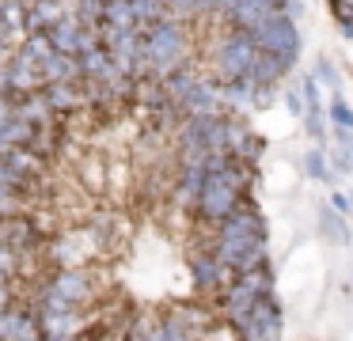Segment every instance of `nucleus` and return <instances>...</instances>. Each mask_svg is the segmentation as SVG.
<instances>
[{"label":"nucleus","mask_w":353,"mask_h":341,"mask_svg":"<svg viewBox=\"0 0 353 341\" xmlns=\"http://www.w3.org/2000/svg\"><path fill=\"white\" fill-rule=\"evenodd\" d=\"M213 250L236 277L247 269L266 265V220H262V212L251 205V194H247V201L239 205L228 220L216 224Z\"/></svg>","instance_id":"1"},{"label":"nucleus","mask_w":353,"mask_h":341,"mask_svg":"<svg viewBox=\"0 0 353 341\" xmlns=\"http://www.w3.org/2000/svg\"><path fill=\"white\" fill-rule=\"evenodd\" d=\"M145 30V65L152 68L156 76H168L175 72L179 65L186 61V50H190V38H186L183 23L163 15V19L148 23Z\"/></svg>","instance_id":"2"},{"label":"nucleus","mask_w":353,"mask_h":341,"mask_svg":"<svg viewBox=\"0 0 353 341\" xmlns=\"http://www.w3.org/2000/svg\"><path fill=\"white\" fill-rule=\"evenodd\" d=\"M254 57H259V42H254V34L243 27H228V34L213 45V65H216V76H221V80L251 76Z\"/></svg>","instance_id":"3"},{"label":"nucleus","mask_w":353,"mask_h":341,"mask_svg":"<svg viewBox=\"0 0 353 341\" xmlns=\"http://www.w3.org/2000/svg\"><path fill=\"white\" fill-rule=\"evenodd\" d=\"M251 34H254V42H259V50L274 53L285 68L296 65V57H300V30H296V19H292L289 12L266 15Z\"/></svg>","instance_id":"4"},{"label":"nucleus","mask_w":353,"mask_h":341,"mask_svg":"<svg viewBox=\"0 0 353 341\" xmlns=\"http://www.w3.org/2000/svg\"><path fill=\"white\" fill-rule=\"evenodd\" d=\"M285 330V318H281V303H277L274 292L259 296V303H254L251 318L243 322V330H239V338H251V341H270V338H281Z\"/></svg>","instance_id":"5"},{"label":"nucleus","mask_w":353,"mask_h":341,"mask_svg":"<svg viewBox=\"0 0 353 341\" xmlns=\"http://www.w3.org/2000/svg\"><path fill=\"white\" fill-rule=\"evenodd\" d=\"M190 277L198 292H221L236 273L216 258V250H201V254H190Z\"/></svg>","instance_id":"6"},{"label":"nucleus","mask_w":353,"mask_h":341,"mask_svg":"<svg viewBox=\"0 0 353 341\" xmlns=\"http://www.w3.org/2000/svg\"><path fill=\"white\" fill-rule=\"evenodd\" d=\"M19 338H42L39 315L27 307H16V303H4L0 307V341H19Z\"/></svg>","instance_id":"7"},{"label":"nucleus","mask_w":353,"mask_h":341,"mask_svg":"<svg viewBox=\"0 0 353 341\" xmlns=\"http://www.w3.org/2000/svg\"><path fill=\"white\" fill-rule=\"evenodd\" d=\"M0 247L16 250V254L23 258L31 247H39V231H34V224L27 216H19V212H4V216H0Z\"/></svg>","instance_id":"8"},{"label":"nucleus","mask_w":353,"mask_h":341,"mask_svg":"<svg viewBox=\"0 0 353 341\" xmlns=\"http://www.w3.org/2000/svg\"><path fill=\"white\" fill-rule=\"evenodd\" d=\"M42 91H46L50 106H54L57 114H72V110H80V106H84V91H80V80H50Z\"/></svg>","instance_id":"9"},{"label":"nucleus","mask_w":353,"mask_h":341,"mask_svg":"<svg viewBox=\"0 0 353 341\" xmlns=\"http://www.w3.org/2000/svg\"><path fill=\"white\" fill-rule=\"evenodd\" d=\"M300 91H304V125H307V133H312V141H323V103H319L315 76H304Z\"/></svg>","instance_id":"10"},{"label":"nucleus","mask_w":353,"mask_h":341,"mask_svg":"<svg viewBox=\"0 0 353 341\" xmlns=\"http://www.w3.org/2000/svg\"><path fill=\"white\" fill-rule=\"evenodd\" d=\"M77 171H80V182H84L88 194H107L110 174H107V167H103V159H99V156H84Z\"/></svg>","instance_id":"11"},{"label":"nucleus","mask_w":353,"mask_h":341,"mask_svg":"<svg viewBox=\"0 0 353 341\" xmlns=\"http://www.w3.org/2000/svg\"><path fill=\"white\" fill-rule=\"evenodd\" d=\"M304 171H307V178H315V182H330V178H334V167H330V156L319 148V144H315V148L304 156Z\"/></svg>","instance_id":"12"},{"label":"nucleus","mask_w":353,"mask_h":341,"mask_svg":"<svg viewBox=\"0 0 353 341\" xmlns=\"http://www.w3.org/2000/svg\"><path fill=\"white\" fill-rule=\"evenodd\" d=\"M319 227L323 235H327L330 242H345L350 235H345V224H342V212L334 209V205H323L319 209Z\"/></svg>","instance_id":"13"},{"label":"nucleus","mask_w":353,"mask_h":341,"mask_svg":"<svg viewBox=\"0 0 353 341\" xmlns=\"http://www.w3.org/2000/svg\"><path fill=\"white\" fill-rule=\"evenodd\" d=\"M327 118L334 121L338 129H353V106L345 103L338 91H334V99H330V106H327Z\"/></svg>","instance_id":"14"},{"label":"nucleus","mask_w":353,"mask_h":341,"mask_svg":"<svg viewBox=\"0 0 353 341\" xmlns=\"http://www.w3.org/2000/svg\"><path fill=\"white\" fill-rule=\"evenodd\" d=\"M315 76H319L323 83H327L330 91H338V68H334V61H327V57H315Z\"/></svg>","instance_id":"15"},{"label":"nucleus","mask_w":353,"mask_h":341,"mask_svg":"<svg viewBox=\"0 0 353 341\" xmlns=\"http://www.w3.org/2000/svg\"><path fill=\"white\" fill-rule=\"evenodd\" d=\"M285 103H289V114L304 118V91H300V87H289V91H285Z\"/></svg>","instance_id":"16"},{"label":"nucleus","mask_w":353,"mask_h":341,"mask_svg":"<svg viewBox=\"0 0 353 341\" xmlns=\"http://www.w3.org/2000/svg\"><path fill=\"white\" fill-rule=\"evenodd\" d=\"M330 205H334V209L342 212V216L350 212V197H345V194H334V197H330Z\"/></svg>","instance_id":"17"}]
</instances>
